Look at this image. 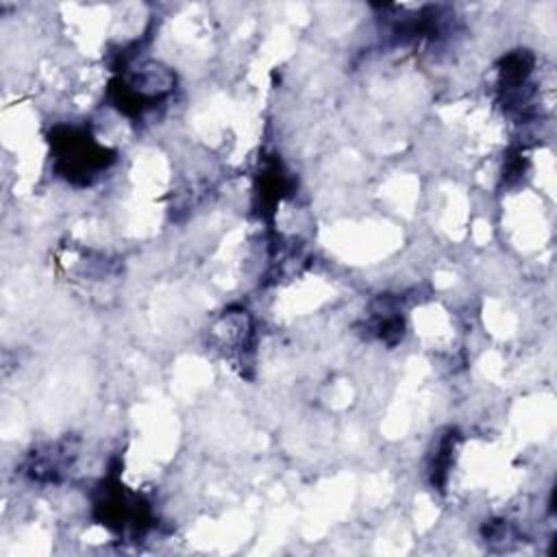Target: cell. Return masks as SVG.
<instances>
[{
    "label": "cell",
    "mask_w": 557,
    "mask_h": 557,
    "mask_svg": "<svg viewBox=\"0 0 557 557\" xmlns=\"http://www.w3.org/2000/svg\"><path fill=\"white\" fill-rule=\"evenodd\" d=\"M174 89V76L159 63H141L137 70L117 76L109 85L115 109L128 117H141Z\"/></svg>",
    "instance_id": "2"
},
{
    "label": "cell",
    "mask_w": 557,
    "mask_h": 557,
    "mask_svg": "<svg viewBox=\"0 0 557 557\" xmlns=\"http://www.w3.org/2000/svg\"><path fill=\"white\" fill-rule=\"evenodd\" d=\"M76 459V444L65 437L35 448L24 461V474L37 483H59Z\"/></svg>",
    "instance_id": "4"
},
{
    "label": "cell",
    "mask_w": 557,
    "mask_h": 557,
    "mask_svg": "<svg viewBox=\"0 0 557 557\" xmlns=\"http://www.w3.org/2000/svg\"><path fill=\"white\" fill-rule=\"evenodd\" d=\"M94 511L104 527L120 535H141L152 524L150 505L141 496L124 490L117 476L102 481L94 500Z\"/></svg>",
    "instance_id": "3"
},
{
    "label": "cell",
    "mask_w": 557,
    "mask_h": 557,
    "mask_svg": "<svg viewBox=\"0 0 557 557\" xmlns=\"http://www.w3.org/2000/svg\"><path fill=\"white\" fill-rule=\"evenodd\" d=\"M455 442H457V435L455 433H448L440 440L437 444V450L433 455V463H431V481L433 485L442 487L446 483V476H448V470H450V459H453V453H455Z\"/></svg>",
    "instance_id": "5"
},
{
    "label": "cell",
    "mask_w": 557,
    "mask_h": 557,
    "mask_svg": "<svg viewBox=\"0 0 557 557\" xmlns=\"http://www.w3.org/2000/svg\"><path fill=\"white\" fill-rule=\"evenodd\" d=\"M54 170L74 185H89L109 170L115 154L96 141V137L74 124L54 126L50 135Z\"/></svg>",
    "instance_id": "1"
}]
</instances>
